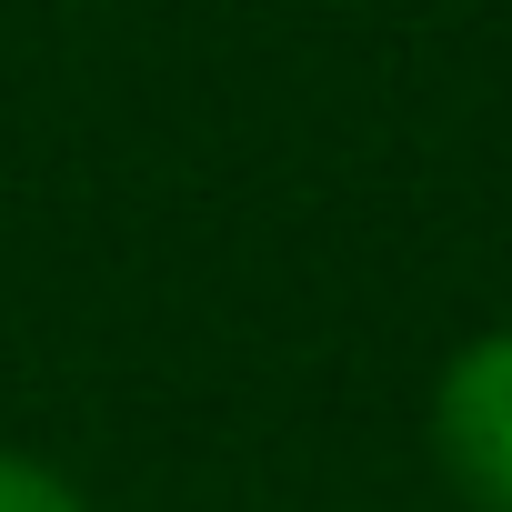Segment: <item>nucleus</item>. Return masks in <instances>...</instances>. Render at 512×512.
<instances>
[{"label":"nucleus","instance_id":"f257e3e1","mask_svg":"<svg viewBox=\"0 0 512 512\" xmlns=\"http://www.w3.org/2000/svg\"><path fill=\"white\" fill-rule=\"evenodd\" d=\"M432 462L462 512H512V322L452 342L432 372Z\"/></svg>","mask_w":512,"mask_h":512},{"label":"nucleus","instance_id":"f03ea898","mask_svg":"<svg viewBox=\"0 0 512 512\" xmlns=\"http://www.w3.org/2000/svg\"><path fill=\"white\" fill-rule=\"evenodd\" d=\"M0 512H91V492H81L61 462H41V452H21V442H0Z\"/></svg>","mask_w":512,"mask_h":512}]
</instances>
